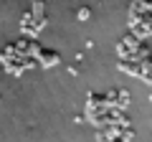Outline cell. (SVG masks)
Segmentation results:
<instances>
[{
    "label": "cell",
    "instance_id": "obj_1",
    "mask_svg": "<svg viewBox=\"0 0 152 142\" xmlns=\"http://www.w3.org/2000/svg\"><path fill=\"white\" fill-rule=\"evenodd\" d=\"M38 53H41V64H43V66L58 64V53H56V51H38Z\"/></svg>",
    "mask_w": 152,
    "mask_h": 142
},
{
    "label": "cell",
    "instance_id": "obj_2",
    "mask_svg": "<svg viewBox=\"0 0 152 142\" xmlns=\"http://www.w3.org/2000/svg\"><path fill=\"white\" fill-rule=\"evenodd\" d=\"M89 15H91L89 8H79V20H89Z\"/></svg>",
    "mask_w": 152,
    "mask_h": 142
},
{
    "label": "cell",
    "instance_id": "obj_3",
    "mask_svg": "<svg viewBox=\"0 0 152 142\" xmlns=\"http://www.w3.org/2000/svg\"><path fill=\"white\" fill-rule=\"evenodd\" d=\"M150 86H152V84H150ZM150 99H152V89H150Z\"/></svg>",
    "mask_w": 152,
    "mask_h": 142
}]
</instances>
